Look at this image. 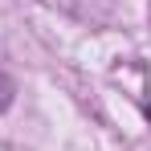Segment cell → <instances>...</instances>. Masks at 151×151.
<instances>
[{"instance_id":"6da1fadb","label":"cell","mask_w":151,"mask_h":151,"mask_svg":"<svg viewBox=\"0 0 151 151\" xmlns=\"http://www.w3.org/2000/svg\"><path fill=\"white\" fill-rule=\"evenodd\" d=\"M8 102H12V78L4 74V70H0V110H4Z\"/></svg>"}]
</instances>
